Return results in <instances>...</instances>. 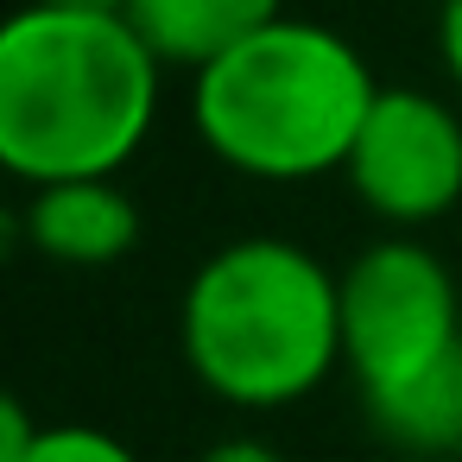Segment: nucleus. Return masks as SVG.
<instances>
[{"label": "nucleus", "mask_w": 462, "mask_h": 462, "mask_svg": "<svg viewBox=\"0 0 462 462\" xmlns=\"http://www.w3.org/2000/svg\"><path fill=\"white\" fill-rule=\"evenodd\" d=\"M32 254L51 266H115L140 247V203L115 178H64V184H32L26 216H20Z\"/></svg>", "instance_id": "6"}, {"label": "nucleus", "mask_w": 462, "mask_h": 462, "mask_svg": "<svg viewBox=\"0 0 462 462\" xmlns=\"http://www.w3.org/2000/svg\"><path fill=\"white\" fill-rule=\"evenodd\" d=\"M380 443L405 456H462V348H449L418 380L361 399Z\"/></svg>", "instance_id": "8"}, {"label": "nucleus", "mask_w": 462, "mask_h": 462, "mask_svg": "<svg viewBox=\"0 0 462 462\" xmlns=\"http://www.w3.org/2000/svg\"><path fill=\"white\" fill-rule=\"evenodd\" d=\"M437 58L462 96V0H443V14H437Z\"/></svg>", "instance_id": "10"}, {"label": "nucleus", "mask_w": 462, "mask_h": 462, "mask_svg": "<svg viewBox=\"0 0 462 462\" xmlns=\"http://www.w3.org/2000/svg\"><path fill=\"white\" fill-rule=\"evenodd\" d=\"M159 70L127 14L26 0L0 26V165L26 190L115 178L159 121Z\"/></svg>", "instance_id": "1"}, {"label": "nucleus", "mask_w": 462, "mask_h": 462, "mask_svg": "<svg viewBox=\"0 0 462 462\" xmlns=\"http://www.w3.org/2000/svg\"><path fill=\"white\" fill-rule=\"evenodd\" d=\"M197 462H285V456H279L266 437H216Z\"/></svg>", "instance_id": "11"}, {"label": "nucleus", "mask_w": 462, "mask_h": 462, "mask_svg": "<svg viewBox=\"0 0 462 462\" xmlns=\"http://www.w3.org/2000/svg\"><path fill=\"white\" fill-rule=\"evenodd\" d=\"M462 348L456 273L411 235H386L342 266V367L355 393H393Z\"/></svg>", "instance_id": "4"}, {"label": "nucleus", "mask_w": 462, "mask_h": 462, "mask_svg": "<svg viewBox=\"0 0 462 462\" xmlns=\"http://www.w3.org/2000/svg\"><path fill=\"white\" fill-rule=\"evenodd\" d=\"M380 83L367 58L317 20H273L197 70L190 121L203 146L260 184L342 171Z\"/></svg>", "instance_id": "3"}, {"label": "nucleus", "mask_w": 462, "mask_h": 462, "mask_svg": "<svg viewBox=\"0 0 462 462\" xmlns=\"http://www.w3.org/2000/svg\"><path fill=\"white\" fill-rule=\"evenodd\" d=\"M45 7H83V14H127V0H45Z\"/></svg>", "instance_id": "12"}, {"label": "nucleus", "mask_w": 462, "mask_h": 462, "mask_svg": "<svg viewBox=\"0 0 462 462\" xmlns=\"http://www.w3.org/2000/svg\"><path fill=\"white\" fill-rule=\"evenodd\" d=\"M342 178L399 235L449 216L462 203V115L430 89H380Z\"/></svg>", "instance_id": "5"}, {"label": "nucleus", "mask_w": 462, "mask_h": 462, "mask_svg": "<svg viewBox=\"0 0 462 462\" xmlns=\"http://www.w3.org/2000/svg\"><path fill=\"white\" fill-rule=\"evenodd\" d=\"M178 348L235 411L298 405L342 367V273L279 235L228 241L184 285Z\"/></svg>", "instance_id": "2"}, {"label": "nucleus", "mask_w": 462, "mask_h": 462, "mask_svg": "<svg viewBox=\"0 0 462 462\" xmlns=\"http://www.w3.org/2000/svg\"><path fill=\"white\" fill-rule=\"evenodd\" d=\"M279 14L285 0H127V20L159 51V64H178L190 77L241 39H254L260 26H273Z\"/></svg>", "instance_id": "7"}, {"label": "nucleus", "mask_w": 462, "mask_h": 462, "mask_svg": "<svg viewBox=\"0 0 462 462\" xmlns=\"http://www.w3.org/2000/svg\"><path fill=\"white\" fill-rule=\"evenodd\" d=\"M14 462H140V456L102 424H45Z\"/></svg>", "instance_id": "9"}]
</instances>
